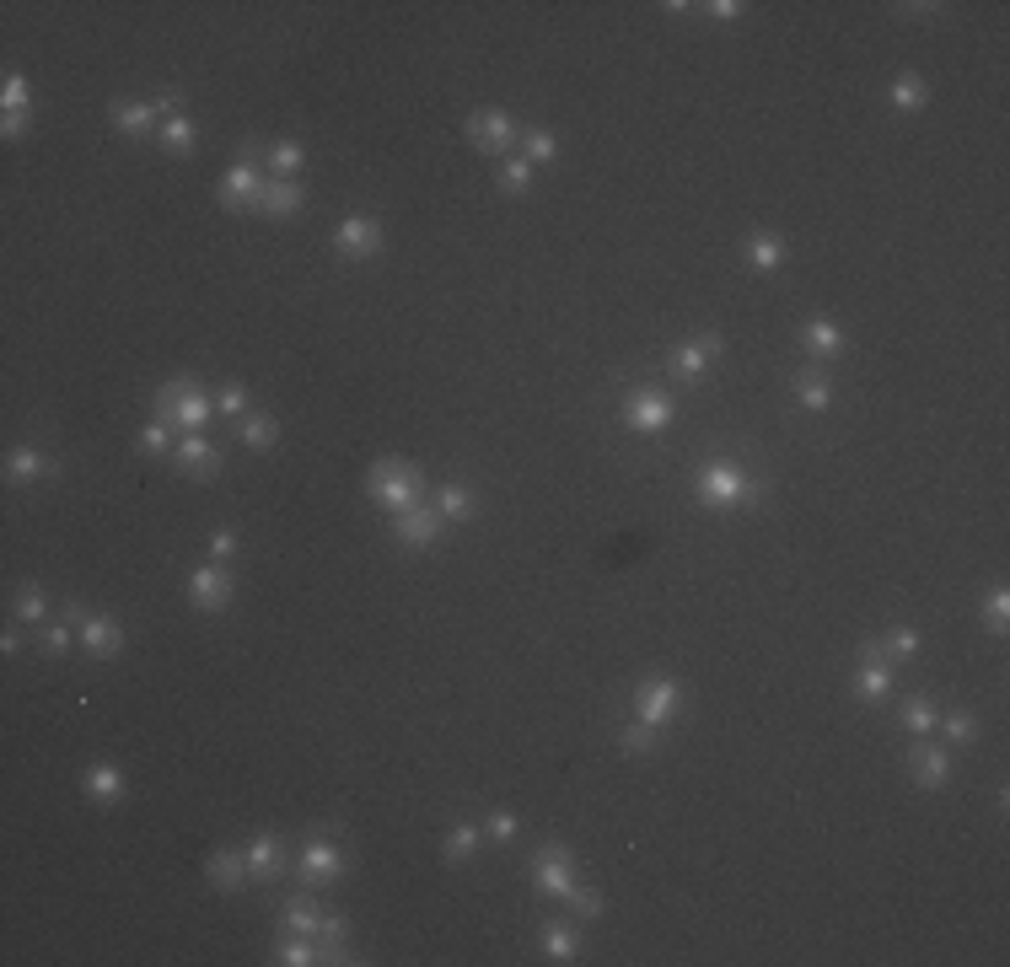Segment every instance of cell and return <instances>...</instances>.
Wrapping results in <instances>:
<instances>
[{
    "mask_svg": "<svg viewBox=\"0 0 1010 967\" xmlns=\"http://www.w3.org/2000/svg\"><path fill=\"white\" fill-rule=\"evenodd\" d=\"M156 414H162V420H172L183 436H189V430H205V425H210L215 393H205L194 377H172V382L156 387Z\"/></svg>",
    "mask_w": 1010,
    "mask_h": 967,
    "instance_id": "cell-1",
    "label": "cell"
},
{
    "mask_svg": "<svg viewBox=\"0 0 1010 967\" xmlns=\"http://www.w3.org/2000/svg\"><path fill=\"white\" fill-rule=\"evenodd\" d=\"M763 489L747 479V473L737 463H704L699 468V500L710 505V511H731V505H747L758 500Z\"/></svg>",
    "mask_w": 1010,
    "mask_h": 967,
    "instance_id": "cell-2",
    "label": "cell"
},
{
    "mask_svg": "<svg viewBox=\"0 0 1010 967\" xmlns=\"http://www.w3.org/2000/svg\"><path fill=\"white\" fill-rule=\"evenodd\" d=\"M366 489H371V500L387 505L393 516H398V511H409V505H420V473H414L409 463H398V457H387V463L371 468Z\"/></svg>",
    "mask_w": 1010,
    "mask_h": 967,
    "instance_id": "cell-3",
    "label": "cell"
},
{
    "mask_svg": "<svg viewBox=\"0 0 1010 967\" xmlns=\"http://www.w3.org/2000/svg\"><path fill=\"white\" fill-rule=\"evenodd\" d=\"M677 710H683V688L672 683V677H645L640 688H634V720H645V726H667V720H677Z\"/></svg>",
    "mask_w": 1010,
    "mask_h": 967,
    "instance_id": "cell-4",
    "label": "cell"
},
{
    "mask_svg": "<svg viewBox=\"0 0 1010 967\" xmlns=\"http://www.w3.org/2000/svg\"><path fill=\"white\" fill-rule=\"evenodd\" d=\"M532 887L543 892V898H570L575 887V860L565 844H543L538 855H532Z\"/></svg>",
    "mask_w": 1010,
    "mask_h": 967,
    "instance_id": "cell-5",
    "label": "cell"
},
{
    "mask_svg": "<svg viewBox=\"0 0 1010 967\" xmlns=\"http://www.w3.org/2000/svg\"><path fill=\"white\" fill-rule=\"evenodd\" d=\"M468 140H473L479 151H489V156H505L516 140H522V129H516L511 113L489 108V113H473V119H468Z\"/></svg>",
    "mask_w": 1010,
    "mask_h": 967,
    "instance_id": "cell-6",
    "label": "cell"
},
{
    "mask_svg": "<svg viewBox=\"0 0 1010 967\" xmlns=\"http://www.w3.org/2000/svg\"><path fill=\"white\" fill-rule=\"evenodd\" d=\"M624 425L640 430V436H656V430H667V425H672V398L656 393V387H640V393H629Z\"/></svg>",
    "mask_w": 1010,
    "mask_h": 967,
    "instance_id": "cell-7",
    "label": "cell"
},
{
    "mask_svg": "<svg viewBox=\"0 0 1010 967\" xmlns=\"http://www.w3.org/2000/svg\"><path fill=\"white\" fill-rule=\"evenodd\" d=\"M334 248H339L344 258H371V253H382V226H377V215H344V221L334 226Z\"/></svg>",
    "mask_w": 1010,
    "mask_h": 967,
    "instance_id": "cell-8",
    "label": "cell"
},
{
    "mask_svg": "<svg viewBox=\"0 0 1010 967\" xmlns=\"http://www.w3.org/2000/svg\"><path fill=\"white\" fill-rule=\"evenodd\" d=\"M264 183L269 178L258 172V162H253V156H242V162H232V167H226V178H221V205L226 210H242V205L253 210V199H258Z\"/></svg>",
    "mask_w": 1010,
    "mask_h": 967,
    "instance_id": "cell-9",
    "label": "cell"
},
{
    "mask_svg": "<svg viewBox=\"0 0 1010 967\" xmlns=\"http://www.w3.org/2000/svg\"><path fill=\"white\" fill-rule=\"evenodd\" d=\"M344 876V849L334 839H312L301 849V882L307 887H323V882H339Z\"/></svg>",
    "mask_w": 1010,
    "mask_h": 967,
    "instance_id": "cell-10",
    "label": "cell"
},
{
    "mask_svg": "<svg viewBox=\"0 0 1010 967\" xmlns=\"http://www.w3.org/2000/svg\"><path fill=\"white\" fill-rule=\"evenodd\" d=\"M441 511L436 505H409V511H398V522H393V532H398V543L403 548H430L441 538Z\"/></svg>",
    "mask_w": 1010,
    "mask_h": 967,
    "instance_id": "cell-11",
    "label": "cell"
},
{
    "mask_svg": "<svg viewBox=\"0 0 1010 967\" xmlns=\"http://www.w3.org/2000/svg\"><path fill=\"white\" fill-rule=\"evenodd\" d=\"M189 597H194V608H205V613H215V608H226L232 602V581H226V565H199L194 575H189Z\"/></svg>",
    "mask_w": 1010,
    "mask_h": 967,
    "instance_id": "cell-12",
    "label": "cell"
},
{
    "mask_svg": "<svg viewBox=\"0 0 1010 967\" xmlns=\"http://www.w3.org/2000/svg\"><path fill=\"white\" fill-rule=\"evenodd\" d=\"M156 119H162L156 103H129V97H113L108 103V124L119 129V135H129V140H146L156 129Z\"/></svg>",
    "mask_w": 1010,
    "mask_h": 967,
    "instance_id": "cell-13",
    "label": "cell"
},
{
    "mask_svg": "<svg viewBox=\"0 0 1010 967\" xmlns=\"http://www.w3.org/2000/svg\"><path fill=\"white\" fill-rule=\"evenodd\" d=\"M253 210L269 215V221H285V215H296V210H301V183H296V178H269L264 189H258Z\"/></svg>",
    "mask_w": 1010,
    "mask_h": 967,
    "instance_id": "cell-14",
    "label": "cell"
},
{
    "mask_svg": "<svg viewBox=\"0 0 1010 967\" xmlns=\"http://www.w3.org/2000/svg\"><path fill=\"white\" fill-rule=\"evenodd\" d=\"M726 350L720 344V334H704V339H694V344H677L672 350V377H683V382H694V377H704V366Z\"/></svg>",
    "mask_w": 1010,
    "mask_h": 967,
    "instance_id": "cell-15",
    "label": "cell"
},
{
    "mask_svg": "<svg viewBox=\"0 0 1010 967\" xmlns=\"http://www.w3.org/2000/svg\"><path fill=\"white\" fill-rule=\"evenodd\" d=\"M172 457H178V468L183 473H221V452L205 441V430H189V436H178V446H172Z\"/></svg>",
    "mask_w": 1010,
    "mask_h": 967,
    "instance_id": "cell-16",
    "label": "cell"
},
{
    "mask_svg": "<svg viewBox=\"0 0 1010 967\" xmlns=\"http://www.w3.org/2000/svg\"><path fill=\"white\" fill-rule=\"evenodd\" d=\"M81 645L86 656H119L124 651V629L103 613H81Z\"/></svg>",
    "mask_w": 1010,
    "mask_h": 967,
    "instance_id": "cell-17",
    "label": "cell"
},
{
    "mask_svg": "<svg viewBox=\"0 0 1010 967\" xmlns=\"http://www.w3.org/2000/svg\"><path fill=\"white\" fill-rule=\"evenodd\" d=\"M242 855H248V876H253V882H274V876L285 871V844L274 839V833H258Z\"/></svg>",
    "mask_w": 1010,
    "mask_h": 967,
    "instance_id": "cell-18",
    "label": "cell"
},
{
    "mask_svg": "<svg viewBox=\"0 0 1010 967\" xmlns=\"http://www.w3.org/2000/svg\"><path fill=\"white\" fill-rule=\"evenodd\" d=\"M81 790H86L92 801H103V806H113V801H124V796H129L119 763H92V769L81 774Z\"/></svg>",
    "mask_w": 1010,
    "mask_h": 967,
    "instance_id": "cell-19",
    "label": "cell"
},
{
    "mask_svg": "<svg viewBox=\"0 0 1010 967\" xmlns=\"http://www.w3.org/2000/svg\"><path fill=\"white\" fill-rule=\"evenodd\" d=\"M280 930L285 935H317V930H323V908H317L307 892H296V898L280 908Z\"/></svg>",
    "mask_w": 1010,
    "mask_h": 967,
    "instance_id": "cell-20",
    "label": "cell"
},
{
    "mask_svg": "<svg viewBox=\"0 0 1010 967\" xmlns=\"http://www.w3.org/2000/svg\"><path fill=\"white\" fill-rule=\"evenodd\" d=\"M205 876H210L221 892H237L242 882H248V855H237V849H221V855H210Z\"/></svg>",
    "mask_w": 1010,
    "mask_h": 967,
    "instance_id": "cell-21",
    "label": "cell"
},
{
    "mask_svg": "<svg viewBox=\"0 0 1010 967\" xmlns=\"http://www.w3.org/2000/svg\"><path fill=\"white\" fill-rule=\"evenodd\" d=\"M436 511H441V522H473L479 500H473L468 484H441L436 489Z\"/></svg>",
    "mask_w": 1010,
    "mask_h": 967,
    "instance_id": "cell-22",
    "label": "cell"
},
{
    "mask_svg": "<svg viewBox=\"0 0 1010 967\" xmlns=\"http://www.w3.org/2000/svg\"><path fill=\"white\" fill-rule=\"evenodd\" d=\"M914 779L925 790H941L946 779H951V753H946V747H919V753H914Z\"/></svg>",
    "mask_w": 1010,
    "mask_h": 967,
    "instance_id": "cell-23",
    "label": "cell"
},
{
    "mask_svg": "<svg viewBox=\"0 0 1010 967\" xmlns=\"http://www.w3.org/2000/svg\"><path fill=\"white\" fill-rule=\"evenodd\" d=\"M49 457H43V452H33V446H17V452H11L6 457V479L11 484H33V479H49Z\"/></svg>",
    "mask_w": 1010,
    "mask_h": 967,
    "instance_id": "cell-24",
    "label": "cell"
},
{
    "mask_svg": "<svg viewBox=\"0 0 1010 967\" xmlns=\"http://www.w3.org/2000/svg\"><path fill=\"white\" fill-rule=\"evenodd\" d=\"M855 694H860L865 704H876V699L892 694V667H882V656H865V667H860V677H855Z\"/></svg>",
    "mask_w": 1010,
    "mask_h": 967,
    "instance_id": "cell-25",
    "label": "cell"
},
{
    "mask_svg": "<svg viewBox=\"0 0 1010 967\" xmlns=\"http://www.w3.org/2000/svg\"><path fill=\"white\" fill-rule=\"evenodd\" d=\"M925 97H930L925 76H898V81L887 86V103L898 108V113H919V108H925Z\"/></svg>",
    "mask_w": 1010,
    "mask_h": 967,
    "instance_id": "cell-26",
    "label": "cell"
},
{
    "mask_svg": "<svg viewBox=\"0 0 1010 967\" xmlns=\"http://www.w3.org/2000/svg\"><path fill=\"white\" fill-rule=\"evenodd\" d=\"M747 264H753L758 274H774L779 264H785V242H779L774 232H758L753 242H747Z\"/></svg>",
    "mask_w": 1010,
    "mask_h": 967,
    "instance_id": "cell-27",
    "label": "cell"
},
{
    "mask_svg": "<svg viewBox=\"0 0 1010 967\" xmlns=\"http://www.w3.org/2000/svg\"><path fill=\"white\" fill-rule=\"evenodd\" d=\"M801 344H806L812 355H839V350H844V334L828 323V317H812V323L801 328Z\"/></svg>",
    "mask_w": 1010,
    "mask_h": 967,
    "instance_id": "cell-28",
    "label": "cell"
},
{
    "mask_svg": "<svg viewBox=\"0 0 1010 967\" xmlns=\"http://www.w3.org/2000/svg\"><path fill=\"white\" fill-rule=\"evenodd\" d=\"M237 441L242 446H253V452H269V446H274V420H269V414H242V420H237Z\"/></svg>",
    "mask_w": 1010,
    "mask_h": 967,
    "instance_id": "cell-29",
    "label": "cell"
},
{
    "mask_svg": "<svg viewBox=\"0 0 1010 967\" xmlns=\"http://www.w3.org/2000/svg\"><path fill=\"white\" fill-rule=\"evenodd\" d=\"M479 839H484L479 822H452V833H446V860H473L479 855Z\"/></svg>",
    "mask_w": 1010,
    "mask_h": 967,
    "instance_id": "cell-30",
    "label": "cell"
},
{
    "mask_svg": "<svg viewBox=\"0 0 1010 967\" xmlns=\"http://www.w3.org/2000/svg\"><path fill=\"white\" fill-rule=\"evenodd\" d=\"M301 162H307L301 140H274V146H269V172H274V178H296Z\"/></svg>",
    "mask_w": 1010,
    "mask_h": 967,
    "instance_id": "cell-31",
    "label": "cell"
},
{
    "mask_svg": "<svg viewBox=\"0 0 1010 967\" xmlns=\"http://www.w3.org/2000/svg\"><path fill=\"white\" fill-rule=\"evenodd\" d=\"M274 962L280 967H312V962H323V951H317L307 935H285L280 951H274Z\"/></svg>",
    "mask_w": 1010,
    "mask_h": 967,
    "instance_id": "cell-32",
    "label": "cell"
},
{
    "mask_svg": "<svg viewBox=\"0 0 1010 967\" xmlns=\"http://www.w3.org/2000/svg\"><path fill=\"white\" fill-rule=\"evenodd\" d=\"M796 398H801V409H812V414H822L833 403V387L817 377V371H801L796 377Z\"/></svg>",
    "mask_w": 1010,
    "mask_h": 967,
    "instance_id": "cell-33",
    "label": "cell"
},
{
    "mask_svg": "<svg viewBox=\"0 0 1010 967\" xmlns=\"http://www.w3.org/2000/svg\"><path fill=\"white\" fill-rule=\"evenodd\" d=\"M538 946L548 951V962H575V935L565 925H543L538 930Z\"/></svg>",
    "mask_w": 1010,
    "mask_h": 967,
    "instance_id": "cell-34",
    "label": "cell"
},
{
    "mask_svg": "<svg viewBox=\"0 0 1010 967\" xmlns=\"http://www.w3.org/2000/svg\"><path fill=\"white\" fill-rule=\"evenodd\" d=\"M522 151H527V162H554V156H559V135H554V129H522Z\"/></svg>",
    "mask_w": 1010,
    "mask_h": 967,
    "instance_id": "cell-35",
    "label": "cell"
},
{
    "mask_svg": "<svg viewBox=\"0 0 1010 967\" xmlns=\"http://www.w3.org/2000/svg\"><path fill=\"white\" fill-rule=\"evenodd\" d=\"M500 189L505 194H527L532 189V162L527 156H505L500 162Z\"/></svg>",
    "mask_w": 1010,
    "mask_h": 967,
    "instance_id": "cell-36",
    "label": "cell"
},
{
    "mask_svg": "<svg viewBox=\"0 0 1010 967\" xmlns=\"http://www.w3.org/2000/svg\"><path fill=\"white\" fill-rule=\"evenodd\" d=\"M194 135H199V129H194V119H183V113H172V119L162 124V146L167 151H194Z\"/></svg>",
    "mask_w": 1010,
    "mask_h": 967,
    "instance_id": "cell-37",
    "label": "cell"
},
{
    "mask_svg": "<svg viewBox=\"0 0 1010 967\" xmlns=\"http://www.w3.org/2000/svg\"><path fill=\"white\" fill-rule=\"evenodd\" d=\"M172 446H178L172 441V420H151L146 430H140V452L146 457H162V452H172Z\"/></svg>",
    "mask_w": 1010,
    "mask_h": 967,
    "instance_id": "cell-38",
    "label": "cell"
},
{
    "mask_svg": "<svg viewBox=\"0 0 1010 967\" xmlns=\"http://www.w3.org/2000/svg\"><path fill=\"white\" fill-rule=\"evenodd\" d=\"M0 103H6V113H27V108H33V86H27V76L11 70L6 86H0Z\"/></svg>",
    "mask_w": 1010,
    "mask_h": 967,
    "instance_id": "cell-39",
    "label": "cell"
},
{
    "mask_svg": "<svg viewBox=\"0 0 1010 967\" xmlns=\"http://www.w3.org/2000/svg\"><path fill=\"white\" fill-rule=\"evenodd\" d=\"M215 414H232V420H242V414H248V387H242V382L215 387Z\"/></svg>",
    "mask_w": 1010,
    "mask_h": 967,
    "instance_id": "cell-40",
    "label": "cell"
},
{
    "mask_svg": "<svg viewBox=\"0 0 1010 967\" xmlns=\"http://www.w3.org/2000/svg\"><path fill=\"white\" fill-rule=\"evenodd\" d=\"M903 726L914 731V736H930L935 731V704L930 699H908L903 704Z\"/></svg>",
    "mask_w": 1010,
    "mask_h": 967,
    "instance_id": "cell-41",
    "label": "cell"
},
{
    "mask_svg": "<svg viewBox=\"0 0 1010 967\" xmlns=\"http://www.w3.org/2000/svg\"><path fill=\"white\" fill-rule=\"evenodd\" d=\"M984 624H989L994 634H1005V624H1010V591H1005V586H994L989 597H984Z\"/></svg>",
    "mask_w": 1010,
    "mask_h": 967,
    "instance_id": "cell-42",
    "label": "cell"
},
{
    "mask_svg": "<svg viewBox=\"0 0 1010 967\" xmlns=\"http://www.w3.org/2000/svg\"><path fill=\"white\" fill-rule=\"evenodd\" d=\"M17 618H22V624H43V618H49V597H43L38 586H22V597H17Z\"/></svg>",
    "mask_w": 1010,
    "mask_h": 967,
    "instance_id": "cell-43",
    "label": "cell"
},
{
    "mask_svg": "<svg viewBox=\"0 0 1010 967\" xmlns=\"http://www.w3.org/2000/svg\"><path fill=\"white\" fill-rule=\"evenodd\" d=\"M876 651L882 656H919V634L914 629H892V634L876 640Z\"/></svg>",
    "mask_w": 1010,
    "mask_h": 967,
    "instance_id": "cell-44",
    "label": "cell"
},
{
    "mask_svg": "<svg viewBox=\"0 0 1010 967\" xmlns=\"http://www.w3.org/2000/svg\"><path fill=\"white\" fill-rule=\"evenodd\" d=\"M618 742H624V753H651V747H656V726L634 720V726H624V736H618Z\"/></svg>",
    "mask_w": 1010,
    "mask_h": 967,
    "instance_id": "cell-45",
    "label": "cell"
},
{
    "mask_svg": "<svg viewBox=\"0 0 1010 967\" xmlns=\"http://www.w3.org/2000/svg\"><path fill=\"white\" fill-rule=\"evenodd\" d=\"M941 731H946V742H973V731H978V720L968 715V710H951L946 720H941Z\"/></svg>",
    "mask_w": 1010,
    "mask_h": 967,
    "instance_id": "cell-46",
    "label": "cell"
},
{
    "mask_svg": "<svg viewBox=\"0 0 1010 967\" xmlns=\"http://www.w3.org/2000/svg\"><path fill=\"white\" fill-rule=\"evenodd\" d=\"M516 828H522V822H516V812H489V822H484V833H489L495 844H511Z\"/></svg>",
    "mask_w": 1010,
    "mask_h": 967,
    "instance_id": "cell-47",
    "label": "cell"
},
{
    "mask_svg": "<svg viewBox=\"0 0 1010 967\" xmlns=\"http://www.w3.org/2000/svg\"><path fill=\"white\" fill-rule=\"evenodd\" d=\"M232 554H237V532L232 527H215L210 532V559H215V565H226Z\"/></svg>",
    "mask_w": 1010,
    "mask_h": 967,
    "instance_id": "cell-48",
    "label": "cell"
},
{
    "mask_svg": "<svg viewBox=\"0 0 1010 967\" xmlns=\"http://www.w3.org/2000/svg\"><path fill=\"white\" fill-rule=\"evenodd\" d=\"M43 651H49V656H65V651H70V624H49V629H43Z\"/></svg>",
    "mask_w": 1010,
    "mask_h": 967,
    "instance_id": "cell-49",
    "label": "cell"
},
{
    "mask_svg": "<svg viewBox=\"0 0 1010 967\" xmlns=\"http://www.w3.org/2000/svg\"><path fill=\"white\" fill-rule=\"evenodd\" d=\"M570 903H575V914H581V919H597L602 914V898H597V892H586V887H570Z\"/></svg>",
    "mask_w": 1010,
    "mask_h": 967,
    "instance_id": "cell-50",
    "label": "cell"
},
{
    "mask_svg": "<svg viewBox=\"0 0 1010 967\" xmlns=\"http://www.w3.org/2000/svg\"><path fill=\"white\" fill-rule=\"evenodd\" d=\"M344 930H350V925H344V914H323V930H317V941H323V946H344Z\"/></svg>",
    "mask_w": 1010,
    "mask_h": 967,
    "instance_id": "cell-51",
    "label": "cell"
},
{
    "mask_svg": "<svg viewBox=\"0 0 1010 967\" xmlns=\"http://www.w3.org/2000/svg\"><path fill=\"white\" fill-rule=\"evenodd\" d=\"M704 11H710V17H715V22H737V17H742V11H747V6H742V0H715V6H704Z\"/></svg>",
    "mask_w": 1010,
    "mask_h": 967,
    "instance_id": "cell-52",
    "label": "cell"
},
{
    "mask_svg": "<svg viewBox=\"0 0 1010 967\" xmlns=\"http://www.w3.org/2000/svg\"><path fill=\"white\" fill-rule=\"evenodd\" d=\"M22 129H27V113H6V119H0V135L6 140H17Z\"/></svg>",
    "mask_w": 1010,
    "mask_h": 967,
    "instance_id": "cell-53",
    "label": "cell"
},
{
    "mask_svg": "<svg viewBox=\"0 0 1010 967\" xmlns=\"http://www.w3.org/2000/svg\"><path fill=\"white\" fill-rule=\"evenodd\" d=\"M0 651L17 656V651H22V634H17V629H6V634H0Z\"/></svg>",
    "mask_w": 1010,
    "mask_h": 967,
    "instance_id": "cell-54",
    "label": "cell"
}]
</instances>
